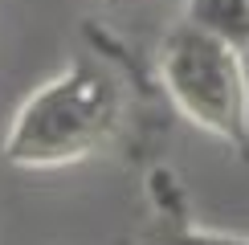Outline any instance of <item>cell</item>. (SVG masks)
Returning a JSON list of instances; mask_svg holds the SVG:
<instances>
[{
  "mask_svg": "<svg viewBox=\"0 0 249 245\" xmlns=\"http://www.w3.org/2000/svg\"><path fill=\"white\" fill-rule=\"evenodd\" d=\"M123 119H127L123 82L102 61L78 57L17 106L0 151L13 168L25 172L66 168L110 147Z\"/></svg>",
  "mask_w": 249,
  "mask_h": 245,
  "instance_id": "1",
  "label": "cell"
},
{
  "mask_svg": "<svg viewBox=\"0 0 249 245\" xmlns=\"http://www.w3.org/2000/svg\"><path fill=\"white\" fill-rule=\"evenodd\" d=\"M143 245H249V237H233V233H216V229H196V225L180 221V217H163L143 237Z\"/></svg>",
  "mask_w": 249,
  "mask_h": 245,
  "instance_id": "3",
  "label": "cell"
},
{
  "mask_svg": "<svg viewBox=\"0 0 249 245\" xmlns=\"http://www.w3.org/2000/svg\"><path fill=\"white\" fill-rule=\"evenodd\" d=\"M160 86L192 127L249 156V70L241 45L204 20H180L160 41Z\"/></svg>",
  "mask_w": 249,
  "mask_h": 245,
  "instance_id": "2",
  "label": "cell"
}]
</instances>
